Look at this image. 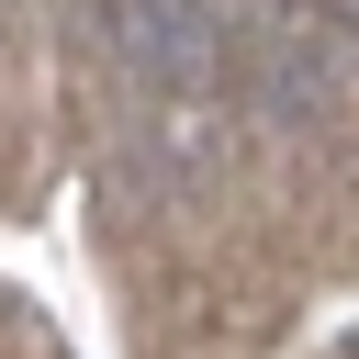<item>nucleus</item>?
<instances>
[{
    "instance_id": "f257e3e1",
    "label": "nucleus",
    "mask_w": 359,
    "mask_h": 359,
    "mask_svg": "<svg viewBox=\"0 0 359 359\" xmlns=\"http://www.w3.org/2000/svg\"><path fill=\"white\" fill-rule=\"evenodd\" d=\"M202 45H213V22H202V0H135V67L146 79H202Z\"/></svg>"
}]
</instances>
